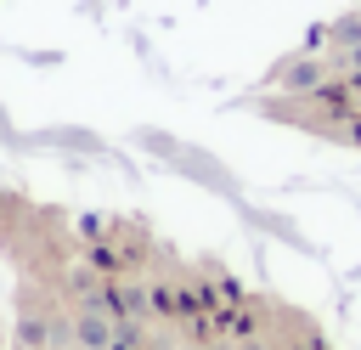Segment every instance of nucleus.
I'll return each mask as SVG.
<instances>
[{
    "instance_id": "9d476101",
    "label": "nucleus",
    "mask_w": 361,
    "mask_h": 350,
    "mask_svg": "<svg viewBox=\"0 0 361 350\" xmlns=\"http://www.w3.org/2000/svg\"><path fill=\"white\" fill-rule=\"evenodd\" d=\"M355 11H361V6H355Z\"/></svg>"
},
{
    "instance_id": "423d86ee",
    "label": "nucleus",
    "mask_w": 361,
    "mask_h": 350,
    "mask_svg": "<svg viewBox=\"0 0 361 350\" xmlns=\"http://www.w3.org/2000/svg\"><path fill=\"white\" fill-rule=\"evenodd\" d=\"M327 45H338V51L361 45V11H344L338 23H327Z\"/></svg>"
},
{
    "instance_id": "20e7f679",
    "label": "nucleus",
    "mask_w": 361,
    "mask_h": 350,
    "mask_svg": "<svg viewBox=\"0 0 361 350\" xmlns=\"http://www.w3.org/2000/svg\"><path fill=\"white\" fill-rule=\"evenodd\" d=\"M237 209H243V215H248L254 226H265L271 237H282V243H293L299 254H310V237H305V231H299L293 220H282V215H259V209H248V203H237Z\"/></svg>"
},
{
    "instance_id": "6e6552de",
    "label": "nucleus",
    "mask_w": 361,
    "mask_h": 350,
    "mask_svg": "<svg viewBox=\"0 0 361 350\" xmlns=\"http://www.w3.org/2000/svg\"><path fill=\"white\" fill-rule=\"evenodd\" d=\"M243 350H271V344H259V339H248V344H243Z\"/></svg>"
},
{
    "instance_id": "1a4fd4ad",
    "label": "nucleus",
    "mask_w": 361,
    "mask_h": 350,
    "mask_svg": "<svg viewBox=\"0 0 361 350\" xmlns=\"http://www.w3.org/2000/svg\"><path fill=\"white\" fill-rule=\"evenodd\" d=\"M186 350H203V344H186Z\"/></svg>"
},
{
    "instance_id": "f03ea898",
    "label": "nucleus",
    "mask_w": 361,
    "mask_h": 350,
    "mask_svg": "<svg viewBox=\"0 0 361 350\" xmlns=\"http://www.w3.org/2000/svg\"><path fill=\"white\" fill-rule=\"evenodd\" d=\"M271 79H276L288 96H316V90L327 85V68H322V56H316V51H305V56H288Z\"/></svg>"
},
{
    "instance_id": "7ed1b4c3",
    "label": "nucleus",
    "mask_w": 361,
    "mask_h": 350,
    "mask_svg": "<svg viewBox=\"0 0 361 350\" xmlns=\"http://www.w3.org/2000/svg\"><path fill=\"white\" fill-rule=\"evenodd\" d=\"M113 333H118V322H113L102 305H85V310L73 316V344H79V350H113Z\"/></svg>"
},
{
    "instance_id": "39448f33",
    "label": "nucleus",
    "mask_w": 361,
    "mask_h": 350,
    "mask_svg": "<svg viewBox=\"0 0 361 350\" xmlns=\"http://www.w3.org/2000/svg\"><path fill=\"white\" fill-rule=\"evenodd\" d=\"M17 350H51V322L39 310H23L17 316Z\"/></svg>"
},
{
    "instance_id": "f257e3e1",
    "label": "nucleus",
    "mask_w": 361,
    "mask_h": 350,
    "mask_svg": "<svg viewBox=\"0 0 361 350\" xmlns=\"http://www.w3.org/2000/svg\"><path fill=\"white\" fill-rule=\"evenodd\" d=\"M175 175H186V181H197V186H209V192H220V198H243V186H237V175L214 158V152H203V147H192V141H175V152L164 158Z\"/></svg>"
},
{
    "instance_id": "0eeeda50",
    "label": "nucleus",
    "mask_w": 361,
    "mask_h": 350,
    "mask_svg": "<svg viewBox=\"0 0 361 350\" xmlns=\"http://www.w3.org/2000/svg\"><path fill=\"white\" fill-rule=\"evenodd\" d=\"M45 141H56V147H79V152H102V141H96L90 130H51Z\"/></svg>"
}]
</instances>
